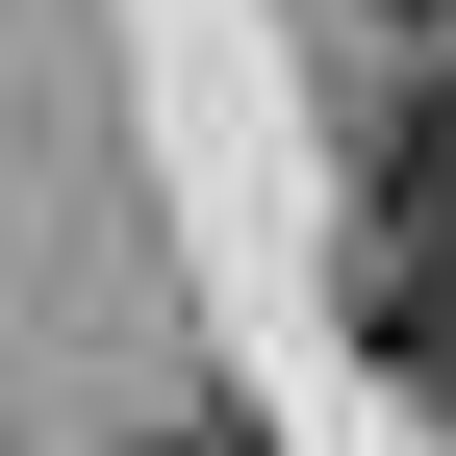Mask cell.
<instances>
[{
	"label": "cell",
	"instance_id": "3957f363",
	"mask_svg": "<svg viewBox=\"0 0 456 456\" xmlns=\"http://www.w3.org/2000/svg\"><path fill=\"white\" fill-rule=\"evenodd\" d=\"M406 26H431V0H406Z\"/></svg>",
	"mask_w": 456,
	"mask_h": 456
},
{
	"label": "cell",
	"instance_id": "7a4b0ae2",
	"mask_svg": "<svg viewBox=\"0 0 456 456\" xmlns=\"http://www.w3.org/2000/svg\"><path fill=\"white\" fill-rule=\"evenodd\" d=\"M380 203H431V228H456V102H380Z\"/></svg>",
	"mask_w": 456,
	"mask_h": 456
},
{
	"label": "cell",
	"instance_id": "277c9868",
	"mask_svg": "<svg viewBox=\"0 0 456 456\" xmlns=\"http://www.w3.org/2000/svg\"><path fill=\"white\" fill-rule=\"evenodd\" d=\"M178 456H203V431H178Z\"/></svg>",
	"mask_w": 456,
	"mask_h": 456
},
{
	"label": "cell",
	"instance_id": "6da1fadb",
	"mask_svg": "<svg viewBox=\"0 0 456 456\" xmlns=\"http://www.w3.org/2000/svg\"><path fill=\"white\" fill-rule=\"evenodd\" d=\"M355 355L406 380V406H456V254H431V203H380V254H355Z\"/></svg>",
	"mask_w": 456,
	"mask_h": 456
}]
</instances>
